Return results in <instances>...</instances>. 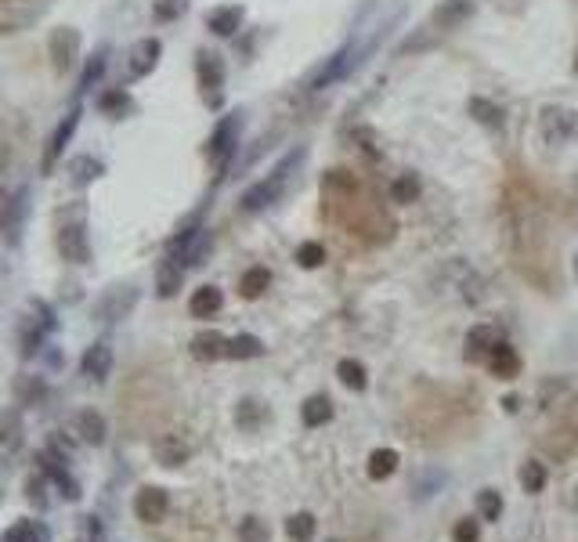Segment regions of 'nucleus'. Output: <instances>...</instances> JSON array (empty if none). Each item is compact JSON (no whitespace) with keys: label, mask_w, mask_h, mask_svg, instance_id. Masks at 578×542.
<instances>
[{"label":"nucleus","mask_w":578,"mask_h":542,"mask_svg":"<svg viewBox=\"0 0 578 542\" xmlns=\"http://www.w3.org/2000/svg\"><path fill=\"white\" fill-rule=\"evenodd\" d=\"M478 535H481V528H478V521H470V517H463L455 524V531H452L455 542H478Z\"/></svg>","instance_id":"obj_48"},{"label":"nucleus","mask_w":578,"mask_h":542,"mask_svg":"<svg viewBox=\"0 0 578 542\" xmlns=\"http://www.w3.org/2000/svg\"><path fill=\"white\" fill-rule=\"evenodd\" d=\"M26 311H33V315H36V318H40V322L47 325V330H51V333H55V330H59V318H55V311H51V304H47V300H40V297H33V300L26 304Z\"/></svg>","instance_id":"obj_46"},{"label":"nucleus","mask_w":578,"mask_h":542,"mask_svg":"<svg viewBox=\"0 0 578 542\" xmlns=\"http://www.w3.org/2000/svg\"><path fill=\"white\" fill-rule=\"evenodd\" d=\"M574 275H578V257H574Z\"/></svg>","instance_id":"obj_52"},{"label":"nucleus","mask_w":578,"mask_h":542,"mask_svg":"<svg viewBox=\"0 0 578 542\" xmlns=\"http://www.w3.org/2000/svg\"><path fill=\"white\" fill-rule=\"evenodd\" d=\"M361 54H365V51H358L354 44H344V47L333 54V59H329V62H326L319 73L311 76V84H307V87H311V91H326L329 84L344 80L351 69H358V66H361Z\"/></svg>","instance_id":"obj_9"},{"label":"nucleus","mask_w":578,"mask_h":542,"mask_svg":"<svg viewBox=\"0 0 578 542\" xmlns=\"http://www.w3.org/2000/svg\"><path fill=\"white\" fill-rule=\"evenodd\" d=\"M300 419H304V426H322V423H329V419H333V402H329L326 395L307 398V402L300 405Z\"/></svg>","instance_id":"obj_32"},{"label":"nucleus","mask_w":578,"mask_h":542,"mask_svg":"<svg viewBox=\"0 0 578 542\" xmlns=\"http://www.w3.org/2000/svg\"><path fill=\"white\" fill-rule=\"evenodd\" d=\"M503 405H506V412H517V409H520V402H517V398H513V395H510V398H506V402H503Z\"/></svg>","instance_id":"obj_51"},{"label":"nucleus","mask_w":578,"mask_h":542,"mask_svg":"<svg viewBox=\"0 0 578 542\" xmlns=\"http://www.w3.org/2000/svg\"><path fill=\"white\" fill-rule=\"evenodd\" d=\"M80 47H83L80 29H73V26H59V29H51V36H47L51 69H55L59 76L73 73V66L80 62Z\"/></svg>","instance_id":"obj_4"},{"label":"nucleus","mask_w":578,"mask_h":542,"mask_svg":"<svg viewBox=\"0 0 578 542\" xmlns=\"http://www.w3.org/2000/svg\"><path fill=\"white\" fill-rule=\"evenodd\" d=\"M98 108H101V113L109 116V120H127L138 105H134V98H131L127 87H109V91L98 98Z\"/></svg>","instance_id":"obj_25"},{"label":"nucleus","mask_w":578,"mask_h":542,"mask_svg":"<svg viewBox=\"0 0 578 542\" xmlns=\"http://www.w3.org/2000/svg\"><path fill=\"white\" fill-rule=\"evenodd\" d=\"M134 307H138V286H131V283L127 286H109L94 304V318L98 322H123Z\"/></svg>","instance_id":"obj_8"},{"label":"nucleus","mask_w":578,"mask_h":542,"mask_svg":"<svg viewBox=\"0 0 578 542\" xmlns=\"http://www.w3.org/2000/svg\"><path fill=\"white\" fill-rule=\"evenodd\" d=\"M470 19H474V0H441V4L434 8V26L438 29H459Z\"/></svg>","instance_id":"obj_20"},{"label":"nucleus","mask_w":578,"mask_h":542,"mask_svg":"<svg viewBox=\"0 0 578 542\" xmlns=\"http://www.w3.org/2000/svg\"><path fill=\"white\" fill-rule=\"evenodd\" d=\"M268 423V405L265 402H257V398H242L235 405V426L246 430V434H257L260 426Z\"/></svg>","instance_id":"obj_26"},{"label":"nucleus","mask_w":578,"mask_h":542,"mask_svg":"<svg viewBox=\"0 0 578 542\" xmlns=\"http://www.w3.org/2000/svg\"><path fill=\"white\" fill-rule=\"evenodd\" d=\"M242 22H246V12L239 4H221V8H214L206 15V29L214 36H225V40L235 36L242 29Z\"/></svg>","instance_id":"obj_18"},{"label":"nucleus","mask_w":578,"mask_h":542,"mask_svg":"<svg viewBox=\"0 0 578 542\" xmlns=\"http://www.w3.org/2000/svg\"><path fill=\"white\" fill-rule=\"evenodd\" d=\"M160 59H163V44L155 36H141L127 54V73L134 80H141V76H148L155 66H160Z\"/></svg>","instance_id":"obj_14"},{"label":"nucleus","mask_w":578,"mask_h":542,"mask_svg":"<svg viewBox=\"0 0 578 542\" xmlns=\"http://www.w3.org/2000/svg\"><path fill=\"white\" fill-rule=\"evenodd\" d=\"M391 199H394L398 206H408V203H416V199H419V181H416L412 174H401V178H394V185H391Z\"/></svg>","instance_id":"obj_40"},{"label":"nucleus","mask_w":578,"mask_h":542,"mask_svg":"<svg viewBox=\"0 0 578 542\" xmlns=\"http://www.w3.org/2000/svg\"><path fill=\"white\" fill-rule=\"evenodd\" d=\"M314 528H319V524H314V517H311L307 510H300V514H293V517L286 521V535H289L293 542H311V538H314Z\"/></svg>","instance_id":"obj_39"},{"label":"nucleus","mask_w":578,"mask_h":542,"mask_svg":"<svg viewBox=\"0 0 578 542\" xmlns=\"http://www.w3.org/2000/svg\"><path fill=\"white\" fill-rule=\"evenodd\" d=\"M66 174H69V185L73 188H87V185H94V181L105 178V163L98 155H91V152H80V155L69 159V171Z\"/></svg>","instance_id":"obj_17"},{"label":"nucleus","mask_w":578,"mask_h":542,"mask_svg":"<svg viewBox=\"0 0 578 542\" xmlns=\"http://www.w3.org/2000/svg\"><path fill=\"white\" fill-rule=\"evenodd\" d=\"M354 138L361 141V148H365V152L376 155V145H373V134H369V131H354Z\"/></svg>","instance_id":"obj_50"},{"label":"nucleus","mask_w":578,"mask_h":542,"mask_svg":"<svg viewBox=\"0 0 578 542\" xmlns=\"http://www.w3.org/2000/svg\"><path fill=\"white\" fill-rule=\"evenodd\" d=\"M51 481H47V474H29L26 477V484H22V492H26V503L36 510V514H44V510H51Z\"/></svg>","instance_id":"obj_31"},{"label":"nucleus","mask_w":578,"mask_h":542,"mask_svg":"<svg viewBox=\"0 0 578 542\" xmlns=\"http://www.w3.org/2000/svg\"><path fill=\"white\" fill-rule=\"evenodd\" d=\"M221 307H225V293H221L218 286H199V290L192 293V300H188L192 318H214Z\"/></svg>","instance_id":"obj_27"},{"label":"nucleus","mask_w":578,"mask_h":542,"mask_svg":"<svg viewBox=\"0 0 578 542\" xmlns=\"http://www.w3.org/2000/svg\"><path fill=\"white\" fill-rule=\"evenodd\" d=\"M499 344V333L492 330V325H474V330L466 333V362H488L492 351Z\"/></svg>","instance_id":"obj_21"},{"label":"nucleus","mask_w":578,"mask_h":542,"mask_svg":"<svg viewBox=\"0 0 578 542\" xmlns=\"http://www.w3.org/2000/svg\"><path fill=\"white\" fill-rule=\"evenodd\" d=\"M12 395L19 405H40L47 398V379L44 376H15V384H12Z\"/></svg>","instance_id":"obj_28"},{"label":"nucleus","mask_w":578,"mask_h":542,"mask_svg":"<svg viewBox=\"0 0 578 542\" xmlns=\"http://www.w3.org/2000/svg\"><path fill=\"white\" fill-rule=\"evenodd\" d=\"M239 134H242V113H232L214 127V134H210V141H206V159L214 163L221 174L228 171V163H232V155L239 148Z\"/></svg>","instance_id":"obj_3"},{"label":"nucleus","mask_w":578,"mask_h":542,"mask_svg":"<svg viewBox=\"0 0 578 542\" xmlns=\"http://www.w3.org/2000/svg\"><path fill=\"white\" fill-rule=\"evenodd\" d=\"M239 542H272V531L260 517H242L239 521Z\"/></svg>","instance_id":"obj_41"},{"label":"nucleus","mask_w":578,"mask_h":542,"mask_svg":"<svg viewBox=\"0 0 578 542\" xmlns=\"http://www.w3.org/2000/svg\"><path fill=\"white\" fill-rule=\"evenodd\" d=\"M73 434H76V442H87V445H105V434H109V426H105L101 412L83 409V412H76V419H73Z\"/></svg>","instance_id":"obj_22"},{"label":"nucleus","mask_w":578,"mask_h":542,"mask_svg":"<svg viewBox=\"0 0 578 542\" xmlns=\"http://www.w3.org/2000/svg\"><path fill=\"white\" fill-rule=\"evenodd\" d=\"M297 264L307 267V271H311V267H322V264H326V246L314 243V239H311V243H300V246H297Z\"/></svg>","instance_id":"obj_43"},{"label":"nucleus","mask_w":578,"mask_h":542,"mask_svg":"<svg viewBox=\"0 0 578 542\" xmlns=\"http://www.w3.org/2000/svg\"><path fill=\"white\" fill-rule=\"evenodd\" d=\"M488 365H492V372H495L499 379H517V376H520V358H517V351H513L506 340L495 344Z\"/></svg>","instance_id":"obj_29"},{"label":"nucleus","mask_w":578,"mask_h":542,"mask_svg":"<svg viewBox=\"0 0 578 542\" xmlns=\"http://www.w3.org/2000/svg\"><path fill=\"white\" fill-rule=\"evenodd\" d=\"M398 470V452L394 449H376L373 456H369V477L373 481H384V477H391Z\"/></svg>","instance_id":"obj_38"},{"label":"nucleus","mask_w":578,"mask_h":542,"mask_svg":"<svg viewBox=\"0 0 578 542\" xmlns=\"http://www.w3.org/2000/svg\"><path fill=\"white\" fill-rule=\"evenodd\" d=\"M152 456H155V463L160 466H185L188 463V456H192V449H188V442H181L178 434H163V438H155V445H152Z\"/></svg>","instance_id":"obj_19"},{"label":"nucleus","mask_w":578,"mask_h":542,"mask_svg":"<svg viewBox=\"0 0 578 542\" xmlns=\"http://www.w3.org/2000/svg\"><path fill=\"white\" fill-rule=\"evenodd\" d=\"M181 283H185V264H178L174 257H167L160 264V271H155V297H163V300L178 297L181 293Z\"/></svg>","instance_id":"obj_23"},{"label":"nucleus","mask_w":578,"mask_h":542,"mask_svg":"<svg viewBox=\"0 0 578 542\" xmlns=\"http://www.w3.org/2000/svg\"><path fill=\"white\" fill-rule=\"evenodd\" d=\"M40 355L47 358V369H62V365H66V355H62V347H51V344H47Z\"/></svg>","instance_id":"obj_49"},{"label":"nucleus","mask_w":578,"mask_h":542,"mask_svg":"<svg viewBox=\"0 0 578 542\" xmlns=\"http://www.w3.org/2000/svg\"><path fill=\"white\" fill-rule=\"evenodd\" d=\"M134 514H138V521H145V524L167 521V514H170V496H167V488L145 484L141 492L134 496Z\"/></svg>","instance_id":"obj_13"},{"label":"nucleus","mask_w":578,"mask_h":542,"mask_svg":"<svg viewBox=\"0 0 578 542\" xmlns=\"http://www.w3.org/2000/svg\"><path fill=\"white\" fill-rule=\"evenodd\" d=\"M478 514H481V521H499L503 517V496L492 492V488H485V492L478 496Z\"/></svg>","instance_id":"obj_45"},{"label":"nucleus","mask_w":578,"mask_h":542,"mask_svg":"<svg viewBox=\"0 0 578 542\" xmlns=\"http://www.w3.org/2000/svg\"><path fill=\"white\" fill-rule=\"evenodd\" d=\"M55 246H59L62 260H69V264H91V257H94V250H91V235H87V225H83V221L59 225Z\"/></svg>","instance_id":"obj_10"},{"label":"nucleus","mask_w":578,"mask_h":542,"mask_svg":"<svg viewBox=\"0 0 578 542\" xmlns=\"http://www.w3.org/2000/svg\"><path fill=\"white\" fill-rule=\"evenodd\" d=\"M36 459V466H40V474H47V481L59 488L62 492V499H69V503H76L80 496H83V488H80V481L69 474V459L66 456H59V452H51V449H44V452H36L33 456Z\"/></svg>","instance_id":"obj_6"},{"label":"nucleus","mask_w":578,"mask_h":542,"mask_svg":"<svg viewBox=\"0 0 578 542\" xmlns=\"http://www.w3.org/2000/svg\"><path fill=\"white\" fill-rule=\"evenodd\" d=\"M76 542H83V538H76Z\"/></svg>","instance_id":"obj_54"},{"label":"nucleus","mask_w":578,"mask_h":542,"mask_svg":"<svg viewBox=\"0 0 578 542\" xmlns=\"http://www.w3.org/2000/svg\"><path fill=\"white\" fill-rule=\"evenodd\" d=\"M300 159H304V148L289 152V155L279 163V167H275L268 178H260L257 185H249V188L242 192V199H239V210H242V213H260V210H268L272 203H279V199H282V192L289 188L293 171L300 167Z\"/></svg>","instance_id":"obj_1"},{"label":"nucleus","mask_w":578,"mask_h":542,"mask_svg":"<svg viewBox=\"0 0 578 542\" xmlns=\"http://www.w3.org/2000/svg\"><path fill=\"white\" fill-rule=\"evenodd\" d=\"M542 138L550 145L574 141L578 138V113H571V108H560V105H546L542 108Z\"/></svg>","instance_id":"obj_11"},{"label":"nucleus","mask_w":578,"mask_h":542,"mask_svg":"<svg viewBox=\"0 0 578 542\" xmlns=\"http://www.w3.org/2000/svg\"><path fill=\"white\" fill-rule=\"evenodd\" d=\"M80 116H83V108L73 105L69 113L59 120V127L51 131V138H47V145H44V155H40V174H55V171H59V159H62L66 145L73 141V134H76V127H80Z\"/></svg>","instance_id":"obj_5"},{"label":"nucleus","mask_w":578,"mask_h":542,"mask_svg":"<svg viewBox=\"0 0 578 542\" xmlns=\"http://www.w3.org/2000/svg\"><path fill=\"white\" fill-rule=\"evenodd\" d=\"M47 337H51L47 325H44L33 311H26V318L19 322V351H22V358L40 355V351L47 347Z\"/></svg>","instance_id":"obj_16"},{"label":"nucleus","mask_w":578,"mask_h":542,"mask_svg":"<svg viewBox=\"0 0 578 542\" xmlns=\"http://www.w3.org/2000/svg\"><path fill=\"white\" fill-rule=\"evenodd\" d=\"M466 113L474 116L481 127H503V108L495 101H488V98H470L466 101Z\"/></svg>","instance_id":"obj_34"},{"label":"nucleus","mask_w":578,"mask_h":542,"mask_svg":"<svg viewBox=\"0 0 578 542\" xmlns=\"http://www.w3.org/2000/svg\"><path fill=\"white\" fill-rule=\"evenodd\" d=\"M574 69H578V51H574Z\"/></svg>","instance_id":"obj_53"},{"label":"nucleus","mask_w":578,"mask_h":542,"mask_svg":"<svg viewBox=\"0 0 578 542\" xmlns=\"http://www.w3.org/2000/svg\"><path fill=\"white\" fill-rule=\"evenodd\" d=\"M520 484H524V492H542L546 488V466L542 463H524L520 466Z\"/></svg>","instance_id":"obj_44"},{"label":"nucleus","mask_w":578,"mask_h":542,"mask_svg":"<svg viewBox=\"0 0 578 542\" xmlns=\"http://www.w3.org/2000/svg\"><path fill=\"white\" fill-rule=\"evenodd\" d=\"M192 358H199V362L228 358V337H221L218 330H206V333L192 337Z\"/></svg>","instance_id":"obj_24"},{"label":"nucleus","mask_w":578,"mask_h":542,"mask_svg":"<svg viewBox=\"0 0 578 542\" xmlns=\"http://www.w3.org/2000/svg\"><path fill=\"white\" fill-rule=\"evenodd\" d=\"M195 80H199L202 101L210 108L225 105V62H221L218 51H199L195 54Z\"/></svg>","instance_id":"obj_2"},{"label":"nucleus","mask_w":578,"mask_h":542,"mask_svg":"<svg viewBox=\"0 0 578 542\" xmlns=\"http://www.w3.org/2000/svg\"><path fill=\"white\" fill-rule=\"evenodd\" d=\"M260 355H265V344H260V337H253V333H239L228 340V358H235V362L260 358Z\"/></svg>","instance_id":"obj_36"},{"label":"nucleus","mask_w":578,"mask_h":542,"mask_svg":"<svg viewBox=\"0 0 578 542\" xmlns=\"http://www.w3.org/2000/svg\"><path fill=\"white\" fill-rule=\"evenodd\" d=\"M272 286V271L268 267H246L242 271V279H239V293L246 297V300H257V297H265V290Z\"/></svg>","instance_id":"obj_30"},{"label":"nucleus","mask_w":578,"mask_h":542,"mask_svg":"<svg viewBox=\"0 0 578 542\" xmlns=\"http://www.w3.org/2000/svg\"><path fill=\"white\" fill-rule=\"evenodd\" d=\"M80 372L91 376L94 384H105V379H109V372H113V347H109V340H94V344L83 351Z\"/></svg>","instance_id":"obj_15"},{"label":"nucleus","mask_w":578,"mask_h":542,"mask_svg":"<svg viewBox=\"0 0 578 542\" xmlns=\"http://www.w3.org/2000/svg\"><path fill=\"white\" fill-rule=\"evenodd\" d=\"M22 416L19 409H4L0 412V449H19L22 445Z\"/></svg>","instance_id":"obj_33"},{"label":"nucleus","mask_w":578,"mask_h":542,"mask_svg":"<svg viewBox=\"0 0 578 542\" xmlns=\"http://www.w3.org/2000/svg\"><path fill=\"white\" fill-rule=\"evenodd\" d=\"M26 213H29V188H19L15 195L0 192V232L8 235V243H19Z\"/></svg>","instance_id":"obj_12"},{"label":"nucleus","mask_w":578,"mask_h":542,"mask_svg":"<svg viewBox=\"0 0 578 542\" xmlns=\"http://www.w3.org/2000/svg\"><path fill=\"white\" fill-rule=\"evenodd\" d=\"M76 528H80V538H83V542H101V538H105V531H101V521H98V517H80V521H76Z\"/></svg>","instance_id":"obj_47"},{"label":"nucleus","mask_w":578,"mask_h":542,"mask_svg":"<svg viewBox=\"0 0 578 542\" xmlns=\"http://www.w3.org/2000/svg\"><path fill=\"white\" fill-rule=\"evenodd\" d=\"M105 66H109V51H105V47H98L94 54H87V66H83V73H80V91L94 87V84L105 76Z\"/></svg>","instance_id":"obj_37"},{"label":"nucleus","mask_w":578,"mask_h":542,"mask_svg":"<svg viewBox=\"0 0 578 542\" xmlns=\"http://www.w3.org/2000/svg\"><path fill=\"white\" fill-rule=\"evenodd\" d=\"M47 8V0H0V36L22 33L33 26Z\"/></svg>","instance_id":"obj_7"},{"label":"nucleus","mask_w":578,"mask_h":542,"mask_svg":"<svg viewBox=\"0 0 578 542\" xmlns=\"http://www.w3.org/2000/svg\"><path fill=\"white\" fill-rule=\"evenodd\" d=\"M337 376H340V384H344L347 391H365V387H369V376H365V365L354 362V358H344V362L337 365Z\"/></svg>","instance_id":"obj_35"},{"label":"nucleus","mask_w":578,"mask_h":542,"mask_svg":"<svg viewBox=\"0 0 578 542\" xmlns=\"http://www.w3.org/2000/svg\"><path fill=\"white\" fill-rule=\"evenodd\" d=\"M188 4H192V0H155L152 15H155V22H178L188 12Z\"/></svg>","instance_id":"obj_42"}]
</instances>
